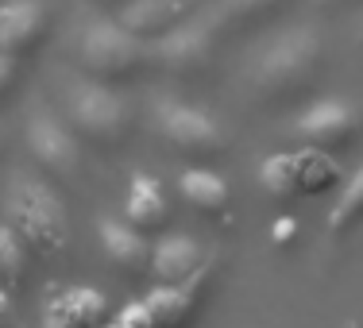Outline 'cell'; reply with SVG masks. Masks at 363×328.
<instances>
[{"mask_svg": "<svg viewBox=\"0 0 363 328\" xmlns=\"http://www.w3.org/2000/svg\"><path fill=\"white\" fill-rule=\"evenodd\" d=\"M325 74V43L317 31H286L259 50L252 66V89L263 105H294L309 97Z\"/></svg>", "mask_w": 363, "mask_h": 328, "instance_id": "cell-1", "label": "cell"}, {"mask_svg": "<svg viewBox=\"0 0 363 328\" xmlns=\"http://www.w3.org/2000/svg\"><path fill=\"white\" fill-rule=\"evenodd\" d=\"M4 217H8V228L20 236V244L28 251L50 259L66 247V209L55 197V189H47L35 178L20 174L12 182L4 201Z\"/></svg>", "mask_w": 363, "mask_h": 328, "instance_id": "cell-2", "label": "cell"}, {"mask_svg": "<svg viewBox=\"0 0 363 328\" xmlns=\"http://www.w3.org/2000/svg\"><path fill=\"white\" fill-rule=\"evenodd\" d=\"M151 58L155 47L135 39L128 28H120V20H97L77 39V66L85 70L89 81H105V85L132 81L147 70Z\"/></svg>", "mask_w": 363, "mask_h": 328, "instance_id": "cell-3", "label": "cell"}, {"mask_svg": "<svg viewBox=\"0 0 363 328\" xmlns=\"http://www.w3.org/2000/svg\"><path fill=\"white\" fill-rule=\"evenodd\" d=\"M70 124L89 143L116 147L132 132V105L105 81H82L70 89Z\"/></svg>", "mask_w": 363, "mask_h": 328, "instance_id": "cell-4", "label": "cell"}, {"mask_svg": "<svg viewBox=\"0 0 363 328\" xmlns=\"http://www.w3.org/2000/svg\"><path fill=\"white\" fill-rule=\"evenodd\" d=\"M213 50H217V23H213V16H189L182 28H174L167 39L155 43V62L178 77H197L209 70Z\"/></svg>", "mask_w": 363, "mask_h": 328, "instance_id": "cell-5", "label": "cell"}, {"mask_svg": "<svg viewBox=\"0 0 363 328\" xmlns=\"http://www.w3.org/2000/svg\"><path fill=\"white\" fill-rule=\"evenodd\" d=\"M155 124H159L162 140H170L178 151L197 154V159H205V154H220L224 147H228L220 124L209 116V112H201L194 105H182V101H159V108H155Z\"/></svg>", "mask_w": 363, "mask_h": 328, "instance_id": "cell-6", "label": "cell"}, {"mask_svg": "<svg viewBox=\"0 0 363 328\" xmlns=\"http://www.w3.org/2000/svg\"><path fill=\"white\" fill-rule=\"evenodd\" d=\"M294 135H298L301 147H317V151L336 154V151L356 143L359 116H356V108L344 105V101H317V105H309L298 116Z\"/></svg>", "mask_w": 363, "mask_h": 328, "instance_id": "cell-7", "label": "cell"}, {"mask_svg": "<svg viewBox=\"0 0 363 328\" xmlns=\"http://www.w3.org/2000/svg\"><path fill=\"white\" fill-rule=\"evenodd\" d=\"M50 31V8L43 0H8L0 4V55L31 58Z\"/></svg>", "mask_w": 363, "mask_h": 328, "instance_id": "cell-8", "label": "cell"}, {"mask_svg": "<svg viewBox=\"0 0 363 328\" xmlns=\"http://www.w3.org/2000/svg\"><path fill=\"white\" fill-rule=\"evenodd\" d=\"M28 143H31L35 162L47 174H55V178H74L77 174L82 154H77V140L70 135V128H66L62 120L47 116V112H35L31 124H28Z\"/></svg>", "mask_w": 363, "mask_h": 328, "instance_id": "cell-9", "label": "cell"}, {"mask_svg": "<svg viewBox=\"0 0 363 328\" xmlns=\"http://www.w3.org/2000/svg\"><path fill=\"white\" fill-rule=\"evenodd\" d=\"M194 12H197V0H132V4H124L116 12V20L135 39L155 47V43L167 39L174 28H182Z\"/></svg>", "mask_w": 363, "mask_h": 328, "instance_id": "cell-10", "label": "cell"}, {"mask_svg": "<svg viewBox=\"0 0 363 328\" xmlns=\"http://www.w3.org/2000/svg\"><path fill=\"white\" fill-rule=\"evenodd\" d=\"M97 232H101V247H105V255L120 266V271H128V274H147L151 271L155 247L147 244V236L140 228H132L128 220H116V217H101Z\"/></svg>", "mask_w": 363, "mask_h": 328, "instance_id": "cell-11", "label": "cell"}, {"mask_svg": "<svg viewBox=\"0 0 363 328\" xmlns=\"http://www.w3.org/2000/svg\"><path fill=\"white\" fill-rule=\"evenodd\" d=\"M205 266V251L197 247V239L189 236H167L162 244H155L151 255V274L167 286H186L201 274Z\"/></svg>", "mask_w": 363, "mask_h": 328, "instance_id": "cell-12", "label": "cell"}, {"mask_svg": "<svg viewBox=\"0 0 363 328\" xmlns=\"http://www.w3.org/2000/svg\"><path fill=\"white\" fill-rule=\"evenodd\" d=\"M108 321V301L97 290H66L50 301L43 328H101Z\"/></svg>", "mask_w": 363, "mask_h": 328, "instance_id": "cell-13", "label": "cell"}, {"mask_svg": "<svg viewBox=\"0 0 363 328\" xmlns=\"http://www.w3.org/2000/svg\"><path fill=\"white\" fill-rule=\"evenodd\" d=\"M294 0H220L213 12L217 31H236V35H252V31L267 28L274 16H282Z\"/></svg>", "mask_w": 363, "mask_h": 328, "instance_id": "cell-14", "label": "cell"}, {"mask_svg": "<svg viewBox=\"0 0 363 328\" xmlns=\"http://www.w3.org/2000/svg\"><path fill=\"white\" fill-rule=\"evenodd\" d=\"M178 193L189 201V209L205 213V217H224V213H228V201H232L228 182H224L220 174H213V170H205V166L182 170Z\"/></svg>", "mask_w": 363, "mask_h": 328, "instance_id": "cell-15", "label": "cell"}, {"mask_svg": "<svg viewBox=\"0 0 363 328\" xmlns=\"http://www.w3.org/2000/svg\"><path fill=\"white\" fill-rule=\"evenodd\" d=\"M124 217L132 228L140 232H159L167 224L170 209H167V197L155 178L147 174H132V186H128V201H124Z\"/></svg>", "mask_w": 363, "mask_h": 328, "instance_id": "cell-16", "label": "cell"}, {"mask_svg": "<svg viewBox=\"0 0 363 328\" xmlns=\"http://www.w3.org/2000/svg\"><path fill=\"white\" fill-rule=\"evenodd\" d=\"M147 317H151L155 328H178L189 321V309H194V293H189V282L186 286H167L159 282V290L147 293L143 301Z\"/></svg>", "mask_w": 363, "mask_h": 328, "instance_id": "cell-17", "label": "cell"}, {"mask_svg": "<svg viewBox=\"0 0 363 328\" xmlns=\"http://www.w3.org/2000/svg\"><path fill=\"white\" fill-rule=\"evenodd\" d=\"M294 162H298V186L301 193H325L340 182V166L328 151H317V147H301L294 151Z\"/></svg>", "mask_w": 363, "mask_h": 328, "instance_id": "cell-18", "label": "cell"}, {"mask_svg": "<svg viewBox=\"0 0 363 328\" xmlns=\"http://www.w3.org/2000/svg\"><path fill=\"white\" fill-rule=\"evenodd\" d=\"M259 186H263L271 197H279V201H294V197H301L298 162H294V154H271V159L259 166Z\"/></svg>", "mask_w": 363, "mask_h": 328, "instance_id": "cell-19", "label": "cell"}, {"mask_svg": "<svg viewBox=\"0 0 363 328\" xmlns=\"http://www.w3.org/2000/svg\"><path fill=\"white\" fill-rule=\"evenodd\" d=\"M356 224H363V166L344 182L340 201L328 213V232H333V236H344V232H352Z\"/></svg>", "mask_w": 363, "mask_h": 328, "instance_id": "cell-20", "label": "cell"}, {"mask_svg": "<svg viewBox=\"0 0 363 328\" xmlns=\"http://www.w3.org/2000/svg\"><path fill=\"white\" fill-rule=\"evenodd\" d=\"M23 263H28V247L20 244V236L8 224H0V286H16Z\"/></svg>", "mask_w": 363, "mask_h": 328, "instance_id": "cell-21", "label": "cell"}, {"mask_svg": "<svg viewBox=\"0 0 363 328\" xmlns=\"http://www.w3.org/2000/svg\"><path fill=\"white\" fill-rule=\"evenodd\" d=\"M298 220L294 217H274V224H271V244L274 247H290L294 239H298Z\"/></svg>", "mask_w": 363, "mask_h": 328, "instance_id": "cell-22", "label": "cell"}, {"mask_svg": "<svg viewBox=\"0 0 363 328\" xmlns=\"http://www.w3.org/2000/svg\"><path fill=\"white\" fill-rule=\"evenodd\" d=\"M16 77H20V62H16V58H8V55H0V101L12 93Z\"/></svg>", "mask_w": 363, "mask_h": 328, "instance_id": "cell-23", "label": "cell"}, {"mask_svg": "<svg viewBox=\"0 0 363 328\" xmlns=\"http://www.w3.org/2000/svg\"><path fill=\"white\" fill-rule=\"evenodd\" d=\"M97 8H105V12H120L124 4H132V0H93Z\"/></svg>", "mask_w": 363, "mask_h": 328, "instance_id": "cell-24", "label": "cell"}, {"mask_svg": "<svg viewBox=\"0 0 363 328\" xmlns=\"http://www.w3.org/2000/svg\"><path fill=\"white\" fill-rule=\"evenodd\" d=\"M317 4L333 12V8H352V4H363V0H317Z\"/></svg>", "mask_w": 363, "mask_h": 328, "instance_id": "cell-25", "label": "cell"}]
</instances>
